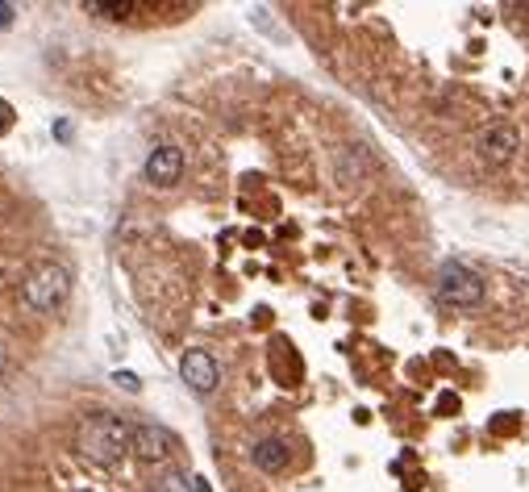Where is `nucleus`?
I'll return each mask as SVG.
<instances>
[{"label": "nucleus", "instance_id": "4", "mask_svg": "<svg viewBox=\"0 0 529 492\" xmlns=\"http://www.w3.org/2000/svg\"><path fill=\"white\" fill-rule=\"evenodd\" d=\"M476 146H479V159H484L487 167H505V163H513V154H517V130L505 125V121H492V125L479 130Z\"/></svg>", "mask_w": 529, "mask_h": 492}, {"label": "nucleus", "instance_id": "2", "mask_svg": "<svg viewBox=\"0 0 529 492\" xmlns=\"http://www.w3.org/2000/svg\"><path fill=\"white\" fill-rule=\"evenodd\" d=\"M71 292V267L67 263H42V267H33L30 280L22 284V301L33 309V313H51L59 309Z\"/></svg>", "mask_w": 529, "mask_h": 492}, {"label": "nucleus", "instance_id": "10", "mask_svg": "<svg viewBox=\"0 0 529 492\" xmlns=\"http://www.w3.org/2000/svg\"><path fill=\"white\" fill-rule=\"evenodd\" d=\"M113 384H117V388H125V393H142V380H138V376H134V372H121V367L113 372Z\"/></svg>", "mask_w": 529, "mask_h": 492}, {"label": "nucleus", "instance_id": "8", "mask_svg": "<svg viewBox=\"0 0 529 492\" xmlns=\"http://www.w3.org/2000/svg\"><path fill=\"white\" fill-rule=\"evenodd\" d=\"M250 460H255L259 471L275 476V471L288 468V442H283V438H259V442L250 447Z\"/></svg>", "mask_w": 529, "mask_h": 492}, {"label": "nucleus", "instance_id": "7", "mask_svg": "<svg viewBox=\"0 0 529 492\" xmlns=\"http://www.w3.org/2000/svg\"><path fill=\"white\" fill-rule=\"evenodd\" d=\"M180 175H184V151L172 143L154 146L151 154H146V180H151L154 188H172L180 184Z\"/></svg>", "mask_w": 529, "mask_h": 492}, {"label": "nucleus", "instance_id": "14", "mask_svg": "<svg viewBox=\"0 0 529 492\" xmlns=\"http://www.w3.org/2000/svg\"><path fill=\"white\" fill-rule=\"evenodd\" d=\"M5 367H9V359H5V350H0V372H5Z\"/></svg>", "mask_w": 529, "mask_h": 492}, {"label": "nucleus", "instance_id": "3", "mask_svg": "<svg viewBox=\"0 0 529 492\" xmlns=\"http://www.w3.org/2000/svg\"><path fill=\"white\" fill-rule=\"evenodd\" d=\"M438 301L450 309H476L484 301V280H479L476 267L450 259L438 267Z\"/></svg>", "mask_w": 529, "mask_h": 492}, {"label": "nucleus", "instance_id": "1", "mask_svg": "<svg viewBox=\"0 0 529 492\" xmlns=\"http://www.w3.org/2000/svg\"><path fill=\"white\" fill-rule=\"evenodd\" d=\"M76 447L84 460L100 463H117L125 450H134V426L121 413H88L76 430Z\"/></svg>", "mask_w": 529, "mask_h": 492}, {"label": "nucleus", "instance_id": "11", "mask_svg": "<svg viewBox=\"0 0 529 492\" xmlns=\"http://www.w3.org/2000/svg\"><path fill=\"white\" fill-rule=\"evenodd\" d=\"M88 9H92V13H105V17H121V13H130L134 5H108V0H92Z\"/></svg>", "mask_w": 529, "mask_h": 492}, {"label": "nucleus", "instance_id": "6", "mask_svg": "<svg viewBox=\"0 0 529 492\" xmlns=\"http://www.w3.org/2000/svg\"><path fill=\"white\" fill-rule=\"evenodd\" d=\"M180 376H184V384L200 396H209L217 384H221V367H217V359L209 350H188L184 359H180Z\"/></svg>", "mask_w": 529, "mask_h": 492}, {"label": "nucleus", "instance_id": "9", "mask_svg": "<svg viewBox=\"0 0 529 492\" xmlns=\"http://www.w3.org/2000/svg\"><path fill=\"white\" fill-rule=\"evenodd\" d=\"M162 492H192V476H180V471H172V476L162 480Z\"/></svg>", "mask_w": 529, "mask_h": 492}, {"label": "nucleus", "instance_id": "13", "mask_svg": "<svg viewBox=\"0 0 529 492\" xmlns=\"http://www.w3.org/2000/svg\"><path fill=\"white\" fill-rule=\"evenodd\" d=\"M13 13H17V9H13L9 0H0V25H13Z\"/></svg>", "mask_w": 529, "mask_h": 492}, {"label": "nucleus", "instance_id": "12", "mask_svg": "<svg viewBox=\"0 0 529 492\" xmlns=\"http://www.w3.org/2000/svg\"><path fill=\"white\" fill-rule=\"evenodd\" d=\"M9 125H13V105L9 100H0V134L9 130Z\"/></svg>", "mask_w": 529, "mask_h": 492}, {"label": "nucleus", "instance_id": "5", "mask_svg": "<svg viewBox=\"0 0 529 492\" xmlns=\"http://www.w3.org/2000/svg\"><path fill=\"white\" fill-rule=\"evenodd\" d=\"M134 455L142 463H167L175 455V434L167 426L142 422V426H134Z\"/></svg>", "mask_w": 529, "mask_h": 492}]
</instances>
